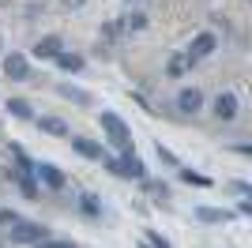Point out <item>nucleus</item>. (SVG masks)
<instances>
[{"mask_svg": "<svg viewBox=\"0 0 252 248\" xmlns=\"http://www.w3.org/2000/svg\"><path fill=\"white\" fill-rule=\"evenodd\" d=\"M98 124H102V132L109 135V143H113L121 155H125V151H132V132H128V124L121 121L117 113H109V109H105V113L98 117Z\"/></svg>", "mask_w": 252, "mask_h": 248, "instance_id": "f257e3e1", "label": "nucleus"}, {"mask_svg": "<svg viewBox=\"0 0 252 248\" xmlns=\"http://www.w3.org/2000/svg\"><path fill=\"white\" fill-rule=\"evenodd\" d=\"M4 233H8L11 245H38V241L49 237V229H45L42 222H27V218H15L11 229H4Z\"/></svg>", "mask_w": 252, "mask_h": 248, "instance_id": "f03ea898", "label": "nucleus"}, {"mask_svg": "<svg viewBox=\"0 0 252 248\" xmlns=\"http://www.w3.org/2000/svg\"><path fill=\"white\" fill-rule=\"evenodd\" d=\"M11 155H15V169H11V173H15V181H19L23 196H27V199H38V185H34V165L27 162V155H23L19 147H15Z\"/></svg>", "mask_w": 252, "mask_h": 248, "instance_id": "7ed1b4c3", "label": "nucleus"}, {"mask_svg": "<svg viewBox=\"0 0 252 248\" xmlns=\"http://www.w3.org/2000/svg\"><path fill=\"white\" fill-rule=\"evenodd\" d=\"M215 45H219V38H215V34H196V38H192V45L185 49L189 64H200L203 57H211V53H215Z\"/></svg>", "mask_w": 252, "mask_h": 248, "instance_id": "20e7f679", "label": "nucleus"}, {"mask_svg": "<svg viewBox=\"0 0 252 248\" xmlns=\"http://www.w3.org/2000/svg\"><path fill=\"white\" fill-rule=\"evenodd\" d=\"M4 72H8V79L27 83L31 79V61H27L23 53H8V57H4Z\"/></svg>", "mask_w": 252, "mask_h": 248, "instance_id": "39448f33", "label": "nucleus"}, {"mask_svg": "<svg viewBox=\"0 0 252 248\" xmlns=\"http://www.w3.org/2000/svg\"><path fill=\"white\" fill-rule=\"evenodd\" d=\"M34 177H38L45 188H64V173L53 162H38V165H34Z\"/></svg>", "mask_w": 252, "mask_h": 248, "instance_id": "423d86ee", "label": "nucleus"}, {"mask_svg": "<svg viewBox=\"0 0 252 248\" xmlns=\"http://www.w3.org/2000/svg\"><path fill=\"white\" fill-rule=\"evenodd\" d=\"M117 173L121 177H139V181H143V177H147V165L139 162L132 151H125V158H117Z\"/></svg>", "mask_w": 252, "mask_h": 248, "instance_id": "0eeeda50", "label": "nucleus"}, {"mask_svg": "<svg viewBox=\"0 0 252 248\" xmlns=\"http://www.w3.org/2000/svg\"><path fill=\"white\" fill-rule=\"evenodd\" d=\"M177 109L181 113H200L203 109V94L196 91V87H185V91L177 94Z\"/></svg>", "mask_w": 252, "mask_h": 248, "instance_id": "6e6552de", "label": "nucleus"}, {"mask_svg": "<svg viewBox=\"0 0 252 248\" xmlns=\"http://www.w3.org/2000/svg\"><path fill=\"white\" fill-rule=\"evenodd\" d=\"M211 113L219 117V121H233V117H237V98H233V94H219Z\"/></svg>", "mask_w": 252, "mask_h": 248, "instance_id": "1a4fd4ad", "label": "nucleus"}, {"mask_svg": "<svg viewBox=\"0 0 252 248\" xmlns=\"http://www.w3.org/2000/svg\"><path fill=\"white\" fill-rule=\"evenodd\" d=\"M196 218H200V222H207V226H222V222H230V211H219V207H200V211H196Z\"/></svg>", "mask_w": 252, "mask_h": 248, "instance_id": "9d476101", "label": "nucleus"}, {"mask_svg": "<svg viewBox=\"0 0 252 248\" xmlns=\"http://www.w3.org/2000/svg\"><path fill=\"white\" fill-rule=\"evenodd\" d=\"M57 53H61V38H57V34H49V38H42L34 45V57H42V61H53Z\"/></svg>", "mask_w": 252, "mask_h": 248, "instance_id": "9b49d317", "label": "nucleus"}, {"mask_svg": "<svg viewBox=\"0 0 252 248\" xmlns=\"http://www.w3.org/2000/svg\"><path fill=\"white\" fill-rule=\"evenodd\" d=\"M72 147H75L83 158H94V162H102V147L91 143V139H83V135H72Z\"/></svg>", "mask_w": 252, "mask_h": 248, "instance_id": "f8f14e48", "label": "nucleus"}, {"mask_svg": "<svg viewBox=\"0 0 252 248\" xmlns=\"http://www.w3.org/2000/svg\"><path fill=\"white\" fill-rule=\"evenodd\" d=\"M53 61H57L61 72H79V68H83V57H75V53H57Z\"/></svg>", "mask_w": 252, "mask_h": 248, "instance_id": "ddd939ff", "label": "nucleus"}, {"mask_svg": "<svg viewBox=\"0 0 252 248\" xmlns=\"http://www.w3.org/2000/svg\"><path fill=\"white\" fill-rule=\"evenodd\" d=\"M61 98H68V102H75V105H91V94L79 91V87H72V83H64V87H61Z\"/></svg>", "mask_w": 252, "mask_h": 248, "instance_id": "4468645a", "label": "nucleus"}, {"mask_svg": "<svg viewBox=\"0 0 252 248\" xmlns=\"http://www.w3.org/2000/svg\"><path fill=\"white\" fill-rule=\"evenodd\" d=\"M38 128H42V132H49V135H68V124H64L61 117H42V121H38Z\"/></svg>", "mask_w": 252, "mask_h": 248, "instance_id": "2eb2a0df", "label": "nucleus"}, {"mask_svg": "<svg viewBox=\"0 0 252 248\" xmlns=\"http://www.w3.org/2000/svg\"><path fill=\"white\" fill-rule=\"evenodd\" d=\"M189 68H192V64H189V57H185V53H177V57L169 61V75H173V79H181Z\"/></svg>", "mask_w": 252, "mask_h": 248, "instance_id": "dca6fc26", "label": "nucleus"}, {"mask_svg": "<svg viewBox=\"0 0 252 248\" xmlns=\"http://www.w3.org/2000/svg\"><path fill=\"white\" fill-rule=\"evenodd\" d=\"M8 109H11V117H19V121H31V105L23 102V98H11Z\"/></svg>", "mask_w": 252, "mask_h": 248, "instance_id": "f3484780", "label": "nucleus"}, {"mask_svg": "<svg viewBox=\"0 0 252 248\" xmlns=\"http://www.w3.org/2000/svg\"><path fill=\"white\" fill-rule=\"evenodd\" d=\"M79 207H83V215H91V218L102 215V207H98V196H79Z\"/></svg>", "mask_w": 252, "mask_h": 248, "instance_id": "a211bd4d", "label": "nucleus"}, {"mask_svg": "<svg viewBox=\"0 0 252 248\" xmlns=\"http://www.w3.org/2000/svg\"><path fill=\"white\" fill-rule=\"evenodd\" d=\"M125 27L128 31H143V27H147V15H143V11H132V15H125Z\"/></svg>", "mask_w": 252, "mask_h": 248, "instance_id": "6ab92c4d", "label": "nucleus"}, {"mask_svg": "<svg viewBox=\"0 0 252 248\" xmlns=\"http://www.w3.org/2000/svg\"><path fill=\"white\" fill-rule=\"evenodd\" d=\"M143 241H147V248H169L166 237H162V233H155V229H147V233H143Z\"/></svg>", "mask_w": 252, "mask_h": 248, "instance_id": "aec40b11", "label": "nucleus"}, {"mask_svg": "<svg viewBox=\"0 0 252 248\" xmlns=\"http://www.w3.org/2000/svg\"><path fill=\"white\" fill-rule=\"evenodd\" d=\"M181 169V165H177ZM181 177H185V181H189V185H211L207 177H200V173H192V169H181Z\"/></svg>", "mask_w": 252, "mask_h": 248, "instance_id": "412c9836", "label": "nucleus"}, {"mask_svg": "<svg viewBox=\"0 0 252 248\" xmlns=\"http://www.w3.org/2000/svg\"><path fill=\"white\" fill-rule=\"evenodd\" d=\"M38 248H75V245L72 241H49L45 237V241H38Z\"/></svg>", "mask_w": 252, "mask_h": 248, "instance_id": "4be33fe9", "label": "nucleus"}, {"mask_svg": "<svg viewBox=\"0 0 252 248\" xmlns=\"http://www.w3.org/2000/svg\"><path fill=\"white\" fill-rule=\"evenodd\" d=\"M158 158H162V162H166V165H181L177 158H173V151H166V147H162V143H158Z\"/></svg>", "mask_w": 252, "mask_h": 248, "instance_id": "5701e85b", "label": "nucleus"}, {"mask_svg": "<svg viewBox=\"0 0 252 248\" xmlns=\"http://www.w3.org/2000/svg\"><path fill=\"white\" fill-rule=\"evenodd\" d=\"M15 218H19V215H15V211H0V229H8L11 222H15Z\"/></svg>", "mask_w": 252, "mask_h": 248, "instance_id": "b1692460", "label": "nucleus"}, {"mask_svg": "<svg viewBox=\"0 0 252 248\" xmlns=\"http://www.w3.org/2000/svg\"><path fill=\"white\" fill-rule=\"evenodd\" d=\"M61 4H64V8H72V11H75V8H83V0H61Z\"/></svg>", "mask_w": 252, "mask_h": 248, "instance_id": "393cba45", "label": "nucleus"}]
</instances>
